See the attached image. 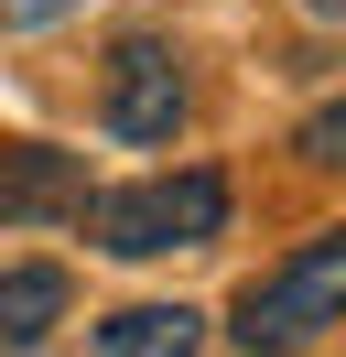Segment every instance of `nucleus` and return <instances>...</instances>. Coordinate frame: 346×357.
Wrapping results in <instances>:
<instances>
[{"label": "nucleus", "mask_w": 346, "mask_h": 357, "mask_svg": "<svg viewBox=\"0 0 346 357\" xmlns=\"http://www.w3.org/2000/svg\"><path fill=\"white\" fill-rule=\"evenodd\" d=\"M292 152H303V162H346V98L303 119V141H292Z\"/></svg>", "instance_id": "nucleus-7"}, {"label": "nucleus", "mask_w": 346, "mask_h": 357, "mask_svg": "<svg viewBox=\"0 0 346 357\" xmlns=\"http://www.w3.org/2000/svg\"><path fill=\"white\" fill-rule=\"evenodd\" d=\"M303 11H314V22H346V0H303Z\"/></svg>", "instance_id": "nucleus-9"}, {"label": "nucleus", "mask_w": 346, "mask_h": 357, "mask_svg": "<svg viewBox=\"0 0 346 357\" xmlns=\"http://www.w3.org/2000/svg\"><path fill=\"white\" fill-rule=\"evenodd\" d=\"M86 206V162L54 141H0V217H76Z\"/></svg>", "instance_id": "nucleus-4"}, {"label": "nucleus", "mask_w": 346, "mask_h": 357, "mask_svg": "<svg viewBox=\"0 0 346 357\" xmlns=\"http://www.w3.org/2000/svg\"><path fill=\"white\" fill-rule=\"evenodd\" d=\"M324 325H346V227H324V238H303L281 271H260L249 292H238V347L249 357H292L314 347Z\"/></svg>", "instance_id": "nucleus-2"}, {"label": "nucleus", "mask_w": 346, "mask_h": 357, "mask_svg": "<svg viewBox=\"0 0 346 357\" xmlns=\"http://www.w3.org/2000/svg\"><path fill=\"white\" fill-rule=\"evenodd\" d=\"M76 217H86V238H98L108 260H173V249H206L216 227H227V184L195 162V174L108 184V195H86Z\"/></svg>", "instance_id": "nucleus-1"}, {"label": "nucleus", "mask_w": 346, "mask_h": 357, "mask_svg": "<svg viewBox=\"0 0 346 357\" xmlns=\"http://www.w3.org/2000/svg\"><path fill=\"white\" fill-rule=\"evenodd\" d=\"M54 325H65V271H54V260H22V271H0V357L43 347Z\"/></svg>", "instance_id": "nucleus-5"}, {"label": "nucleus", "mask_w": 346, "mask_h": 357, "mask_svg": "<svg viewBox=\"0 0 346 357\" xmlns=\"http://www.w3.org/2000/svg\"><path fill=\"white\" fill-rule=\"evenodd\" d=\"M184 119V54L163 33H119L108 44V130L119 141H173Z\"/></svg>", "instance_id": "nucleus-3"}, {"label": "nucleus", "mask_w": 346, "mask_h": 357, "mask_svg": "<svg viewBox=\"0 0 346 357\" xmlns=\"http://www.w3.org/2000/svg\"><path fill=\"white\" fill-rule=\"evenodd\" d=\"M98 357H206V314L184 303H130L98 325Z\"/></svg>", "instance_id": "nucleus-6"}, {"label": "nucleus", "mask_w": 346, "mask_h": 357, "mask_svg": "<svg viewBox=\"0 0 346 357\" xmlns=\"http://www.w3.org/2000/svg\"><path fill=\"white\" fill-rule=\"evenodd\" d=\"M65 11H76V0H0V22H11V33H43V22H65Z\"/></svg>", "instance_id": "nucleus-8"}]
</instances>
